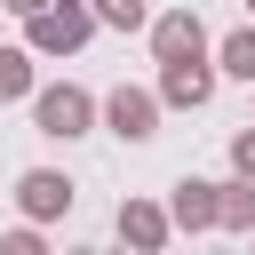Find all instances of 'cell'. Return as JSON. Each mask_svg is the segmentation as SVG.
Segmentation results:
<instances>
[{"instance_id":"obj_14","label":"cell","mask_w":255,"mask_h":255,"mask_svg":"<svg viewBox=\"0 0 255 255\" xmlns=\"http://www.w3.org/2000/svg\"><path fill=\"white\" fill-rule=\"evenodd\" d=\"M231 175H255V120L231 135Z\"/></svg>"},{"instance_id":"obj_10","label":"cell","mask_w":255,"mask_h":255,"mask_svg":"<svg viewBox=\"0 0 255 255\" xmlns=\"http://www.w3.org/2000/svg\"><path fill=\"white\" fill-rule=\"evenodd\" d=\"M215 72L223 80H255V24H239V32L215 40Z\"/></svg>"},{"instance_id":"obj_4","label":"cell","mask_w":255,"mask_h":255,"mask_svg":"<svg viewBox=\"0 0 255 255\" xmlns=\"http://www.w3.org/2000/svg\"><path fill=\"white\" fill-rule=\"evenodd\" d=\"M72 199H80V183H72L64 167H24V175H16V207H24V223H56V215H72Z\"/></svg>"},{"instance_id":"obj_8","label":"cell","mask_w":255,"mask_h":255,"mask_svg":"<svg viewBox=\"0 0 255 255\" xmlns=\"http://www.w3.org/2000/svg\"><path fill=\"white\" fill-rule=\"evenodd\" d=\"M167 223L175 231H215V183L207 175H175V191H167Z\"/></svg>"},{"instance_id":"obj_11","label":"cell","mask_w":255,"mask_h":255,"mask_svg":"<svg viewBox=\"0 0 255 255\" xmlns=\"http://www.w3.org/2000/svg\"><path fill=\"white\" fill-rule=\"evenodd\" d=\"M40 80H32V48H0V104H24Z\"/></svg>"},{"instance_id":"obj_6","label":"cell","mask_w":255,"mask_h":255,"mask_svg":"<svg viewBox=\"0 0 255 255\" xmlns=\"http://www.w3.org/2000/svg\"><path fill=\"white\" fill-rule=\"evenodd\" d=\"M112 231H120V247H135V255H159V247L175 239V223H167V207H159V199H120Z\"/></svg>"},{"instance_id":"obj_9","label":"cell","mask_w":255,"mask_h":255,"mask_svg":"<svg viewBox=\"0 0 255 255\" xmlns=\"http://www.w3.org/2000/svg\"><path fill=\"white\" fill-rule=\"evenodd\" d=\"M215 231H255V175H223L215 183Z\"/></svg>"},{"instance_id":"obj_1","label":"cell","mask_w":255,"mask_h":255,"mask_svg":"<svg viewBox=\"0 0 255 255\" xmlns=\"http://www.w3.org/2000/svg\"><path fill=\"white\" fill-rule=\"evenodd\" d=\"M88 40H96V8L88 0H48V8L24 16V48L32 56H80Z\"/></svg>"},{"instance_id":"obj_15","label":"cell","mask_w":255,"mask_h":255,"mask_svg":"<svg viewBox=\"0 0 255 255\" xmlns=\"http://www.w3.org/2000/svg\"><path fill=\"white\" fill-rule=\"evenodd\" d=\"M0 8H8V16H32V8H48V0H0Z\"/></svg>"},{"instance_id":"obj_16","label":"cell","mask_w":255,"mask_h":255,"mask_svg":"<svg viewBox=\"0 0 255 255\" xmlns=\"http://www.w3.org/2000/svg\"><path fill=\"white\" fill-rule=\"evenodd\" d=\"M247 16H255V0H247Z\"/></svg>"},{"instance_id":"obj_7","label":"cell","mask_w":255,"mask_h":255,"mask_svg":"<svg viewBox=\"0 0 255 255\" xmlns=\"http://www.w3.org/2000/svg\"><path fill=\"white\" fill-rule=\"evenodd\" d=\"M143 32H151V56H159V64H175V56H207V24H199V8H167V16H151Z\"/></svg>"},{"instance_id":"obj_3","label":"cell","mask_w":255,"mask_h":255,"mask_svg":"<svg viewBox=\"0 0 255 255\" xmlns=\"http://www.w3.org/2000/svg\"><path fill=\"white\" fill-rule=\"evenodd\" d=\"M96 120H104L120 143H151V135H159V88H135V80H120L112 96H96Z\"/></svg>"},{"instance_id":"obj_2","label":"cell","mask_w":255,"mask_h":255,"mask_svg":"<svg viewBox=\"0 0 255 255\" xmlns=\"http://www.w3.org/2000/svg\"><path fill=\"white\" fill-rule=\"evenodd\" d=\"M24 104H32V128H40V135H56V143H72V135H88V128H96V96H88L80 80H48V88H32Z\"/></svg>"},{"instance_id":"obj_13","label":"cell","mask_w":255,"mask_h":255,"mask_svg":"<svg viewBox=\"0 0 255 255\" xmlns=\"http://www.w3.org/2000/svg\"><path fill=\"white\" fill-rule=\"evenodd\" d=\"M40 247H48V239H40V223H16V231L0 239V255H40Z\"/></svg>"},{"instance_id":"obj_18","label":"cell","mask_w":255,"mask_h":255,"mask_svg":"<svg viewBox=\"0 0 255 255\" xmlns=\"http://www.w3.org/2000/svg\"><path fill=\"white\" fill-rule=\"evenodd\" d=\"M247 88H255V80H247Z\"/></svg>"},{"instance_id":"obj_5","label":"cell","mask_w":255,"mask_h":255,"mask_svg":"<svg viewBox=\"0 0 255 255\" xmlns=\"http://www.w3.org/2000/svg\"><path fill=\"white\" fill-rule=\"evenodd\" d=\"M207 96H215V64L207 56L159 64V112H207Z\"/></svg>"},{"instance_id":"obj_12","label":"cell","mask_w":255,"mask_h":255,"mask_svg":"<svg viewBox=\"0 0 255 255\" xmlns=\"http://www.w3.org/2000/svg\"><path fill=\"white\" fill-rule=\"evenodd\" d=\"M88 8H96V24H112V32H143V24H151L143 0H88Z\"/></svg>"},{"instance_id":"obj_17","label":"cell","mask_w":255,"mask_h":255,"mask_svg":"<svg viewBox=\"0 0 255 255\" xmlns=\"http://www.w3.org/2000/svg\"><path fill=\"white\" fill-rule=\"evenodd\" d=\"M247 239H255V231H247Z\"/></svg>"}]
</instances>
